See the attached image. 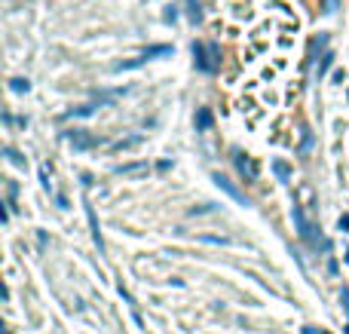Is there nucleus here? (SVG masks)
I'll return each instance as SVG.
<instances>
[{
    "mask_svg": "<svg viewBox=\"0 0 349 334\" xmlns=\"http://www.w3.org/2000/svg\"><path fill=\"white\" fill-rule=\"evenodd\" d=\"M193 58H196V68L205 71V74H215L218 71V46L215 43H193Z\"/></svg>",
    "mask_w": 349,
    "mask_h": 334,
    "instance_id": "nucleus-1",
    "label": "nucleus"
},
{
    "mask_svg": "<svg viewBox=\"0 0 349 334\" xmlns=\"http://www.w3.org/2000/svg\"><path fill=\"white\" fill-rule=\"evenodd\" d=\"M291 218H294V224H297V233H300V239H307V242H316V227H313V221L307 218V212H304L300 206H294V209H291Z\"/></svg>",
    "mask_w": 349,
    "mask_h": 334,
    "instance_id": "nucleus-2",
    "label": "nucleus"
},
{
    "mask_svg": "<svg viewBox=\"0 0 349 334\" xmlns=\"http://www.w3.org/2000/svg\"><path fill=\"white\" fill-rule=\"evenodd\" d=\"M67 141H71L77 150H92V147H98V138L89 135L86 129H74V132H67Z\"/></svg>",
    "mask_w": 349,
    "mask_h": 334,
    "instance_id": "nucleus-3",
    "label": "nucleus"
},
{
    "mask_svg": "<svg viewBox=\"0 0 349 334\" xmlns=\"http://www.w3.org/2000/svg\"><path fill=\"white\" fill-rule=\"evenodd\" d=\"M215 184H218L221 190H227V193H230V196H233L236 203H242V206H248V199H245V193H242L239 187H233V181H230V178H224V175H215Z\"/></svg>",
    "mask_w": 349,
    "mask_h": 334,
    "instance_id": "nucleus-4",
    "label": "nucleus"
},
{
    "mask_svg": "<svg viewBox=\"0 0 349 334\" xmlns=\"http://www.w3.org/2000/svg\"><path fill=\"white\" fill-rule=\"evenodd\" d=\"M233 160H236V169H239L242 175H248V178H258V166H254L248 157H242V153L236 150V153H233Z\"/></svg>",
    "mask_w": 349,
    "mask_h": 334,
    "instance_id": "nucleus-5",
    "label": "nucleus"
},
{
    "mask_svg": "<svg viewBox=\"0 0 349 334\" xmlns=\"http://www.w3.org/2000/svg\"><path fill=\"white\" fill-rule=\"evenodd\" d=\"M212 123H215V120H212V110H208V107H199V110H196V129L205 132V129H212Z\"/></svg>",
    "mask_w": 349,
    "mask_h": 334,
    "instance_id": "nucleus-6",
    "label": "nucleus"
},
{
    "mask_svg": "<svg viewBox=\"0 0 349 334\" xmlns=\"http://www.w3.org/2000/svg\"><path fill=\"white\" fill-rule=\"evenodd\" d=\"M147 163H129V166H117V175H144Z\"/></svg>",
    "mask_w": 349,
    "mask_h": 334,
    "instance_id": "nucleus-7",
    "label": "nucleus"
},
{
    "mask_svg": "<svg viewBox=\"0 0 349 334\" xmlns=\"http://www.w3.org/2000/svg\"><path fill=\"white\" fill-rule=\"evenodd\" d=\"M120 98V89H113V92H98L95 95V104H113Z\"/></svg>",
    "mask_w": 349,
    "mask_h": 334,
    "instance_id": "nucleus-8",
    "label": "nucleus"
},
{
    "mask_svg": "<svg viewBox=\"0 0 349 334\" xmlns=\"http://www.w3.org/2000/svg\"><path fill=\"white\" fill-rule=\"evenodd\" d=\"M92 114H95V101H92V104H80V107H74L67 117H92Z\"/></svg>",
    "mask_w": 349,
    "mask_h": 334,
    "instance_id": "nucleus-9",
    "label": "nucleus"
},
{
    "mask_svg": "<svg viewBox=\"0 0 349 334\" xmlns=\"http://www.w3.org/2000/svg\"><path fill=\"white\" fill-rule=\"evenodd\" d=\"M169 52H172V46H169V43H162V46H150L144 55H147V58H156V55H169Z\"/></svg>",
    "mask_w": 349,
    "mask_h": 334,
    "instance_id": "nucleus-10",
    "label": "nucleus"
},
{
    "mask_svg": "<svg viewBox=\"0 0 349 334\" xmlns=\"http://www.w3.org/2000/svg\"><path fill=\"white\" fill-rule=\"evenodd\" d=\"M273 172H276V175H279L282 181H288V178H291V169H288V166H285L282 160H276V163H273Z\"/></svg>",
    "mask_w": 349,
    "mask_h": 334,
    "instance_id": "nucleus-11",
    "label": "nucleus"
},
{
    "mask_svg": "<svg viewBox=\"0 0 349 334\" xmlns=\"http://www.w3.org/2000/svg\"><path fill=\"white\" fill-rule=\"evenodd\" d=\"M147 61V55H141V58H132V61H123V64H117V71H132V68H141Z\"/></svg>",
    "mask_w": 349,
    "mask_h": 334,
    "instance_id": "nucleus-12",
    "label": "nucleus"
},
{
    "mask_svg": "<svg viewBox=\"0 0 349 334\" xmlns=\"http://www.w3.org/2000/svg\"><path fill=\"white\" fill-rule=\"evenodd\" d=\"M331 61H334V55H331V52H325V55H322V61H319V77H322V74H328Z\"/></svg>",
    "mask_w": 349,
    "mask_h": 334,
    "instance_id": "nucleus-13",
    "label": "nucleus"
},
{
    "mask_svg": "<svg viewBox=\"0 0 349 334\" xmlns=\"http://www.w3.org/2000/svg\"><path fill=\"white\" fill-rule=\"evenodd\" d=\"M9 86H12V92H28V80H21V77L9 80Z\"/></svg>",
    "mask_w": 349,
    "mask_h": 334,
    "instance_id": "nucleus-14",
    "label": "nucleus"
},
{
    "mask_svg": "<svg viewBox=\"0 0 349 334\" xmlns=\"http://www.w3.org/2000/svg\"><path fill=\"white\" fill-rule=\"evenodd\" d=\"M340 230H346V233H349V215H343V218H340Z\"/></svg>",
    "mask_w": 349,
    "mask_h": 334,
    "instance_id": "nucleus-15",
    "label": "nucleus"
},
{
    "mask_svg": "<svg viewBox=\"0 0 349 334\" xmlns=\"http://www.w3.org/2000/svg\"><path fill=\"white\" fill-rule=\"evenodd\" d=\"M346 261H349V252H346Z\"/></svg>",
    "mask_w": 349,
    "mask_h": 334,
    "instance_id": "nucleus-16",
    "label": "nucleus"
}]
</instances>
